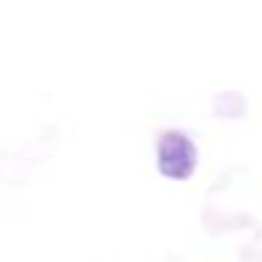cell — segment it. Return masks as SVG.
<instances>
[{
  "instance_id": "6da1fadb",
  "label": "cell",
  "mask_w": 262,
  "mask_h": 262,
  "mask_svg": "<svg viewBox=\"0 0 262 262\" xmlns=\"http://www.w3.org/2000/svg\"><path fill=\"white\" fill-rule=\"evenodd\" d=\"M198 144L183 130H164L155 144V166L166 181H189L198 169Z\"/></svg>"
}]
</instances>
